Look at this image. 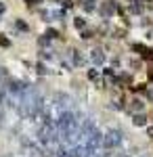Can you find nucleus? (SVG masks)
Returning a JSON list of instances; mask_svg holds the SVG:
<instances>
[{
  "label": "nucleus",
  "instance_id": "1",
  "mask_svg": "<svg viewBox=\"0 0 153 157\" xmlns=\"http://www.w3.org/2000/svg\"><path fill=\"white\" fill-rule=\"evenodd\" d=\"M122 143V132L120 130H109V132L103 134V147L109 149V151H116Z\"/></svg>",
  "mask_w": 153,
  "mask_h": 157
},
{
  "label": "nucleus",
  "instance_id": "2",
  "mask_svg": "<svg viewBox=\"0 0 153 157\" xmlns=\"http://www.w3.org/2000/svg\"><path fill=\"white\" fill-rule=\"evenodd\" d=\"M120 11V6H118V2L116 0H105V2H101V6H99V13H101V17L103 19H111L113 15H118Z\"/></svg>",
  "mask_w": 153,
  "mask_h": 157
},
{
  "label": "nucleus",
  "instance_id": "3",
  "mask_svg": "<svg viewBox=\"0 0 153 157\" xmlns=\"http://www.w3.org/2000/svg\"><path fill=\"white\" fill-rule=\"evenodd\" d=\"M90 61H92L94 65L99 67V65H103L107 61V55H105V50L101 48V46H96V48H92L90 50Z\"/></svg>",
  "mask_w": 153,
  "mask_h": 157
},
{
  "label": "nucleus",
  "instance_id": "4",
  "mask_svg": "<svg viewBox=\"0 0 153 157\" xmlns=\"http://www.w3.org/2000/svg\"><path fill=\"white\" fill-rule=\"evenodd\" d=\"M69 57H71V65H73V67H84V63H86V59H84L82 50H78V48H71V50H69Z\"/></svg>",
  "mask_w": 153,
  "mask_h": 157
},
{
  "label": "nucleus",
  "instance_id": "5",
  "mask_svg": "<svg viewBox=\"0 0 153 157\" xmlns=\"http://www.w3.org/2000/svg\"><path fill=\"white\" fill-rule=\"evenodd\" d=\"M128 109L132 111V115H134V113H143V109H145V103H143V98H139V97H132V98H130V105H128Z\"/></svg>",
  "mask_w": 153,
  "mask_h": 157
},
{
  "label": "nucleus",
  "instance_id": "6",
  "mask_svg": "<svg viewBox=\"0 0 153 157\" xmlns=\"http://www.w3.org/2000/svg\"><path fill=\"white\" fill-rule=\"evenodd\" d=\"M147 121H149V117H147L145 113H134V115H132V124H134V126H139V128H145V126H147Z\"/></svg>",
  "mask_w": 153,
  "mask_h": 157
},
{
  "label": "nucleus",
  "instance_id": "7",
  "mask_svg": "<svg viewBox=\"0 0 153 157\" xmlns=\"http://www.w3.org/2000/svg\"><path fill=\"white\" fill-rule=\"evenodd\" d=\"M143 9H145V6H143V0H132L128 4V11L132 13V15H141Z\"/></svg>",
  "mask_w": 153,
  "mask_h": 157
},
{
  "label": "nucleus",
  "instance_id": "8",
  "mask_svg": "<svg viewBox=\"0 0 153 157\" xmlns=\"http://www.w3.org/2000/svg\"><path fill=\"white\" fill-rule=\"evenodd\" d=\"M109 36L113 38V40H122V38H126V27H113V29L109 32Z\"/></svg>",
  "mask_w": 153,
  "mask_h": 157
},
{
  "label": "nucleus",
  "instance_id": "9",
  "mask_svg": "<svg viewBox=\"0 0 153 157\" xmlns=\"http://www.w3.org/2000/svg\"><path fill=\"white\" fill-rule=\"evenodd\" d=\"M86 75H88L90 82H99V80H101V71H99V69H88Z\"/></svg>",
  "mask_w": 153,
  "mask_h": 157
},
{
  "label": "nucleus",
  "instance_id": "10",
  "mask_svg": "<svg viewBox=\"0 0 153 157\" xmlns=\"http://www.w3.org/2000/svg\"><path fill=\"white\" fill-rule=\"evenodd\" d=\"M44 36H46L48 40H50V42H53V40H57V38H59V32H57V29H55V27H48L46 32H44Z\"/></svg>",
  "mask_w": 153,
  "mask_h": 157
},
{
  "label": "nucleus",
  "instance_id": "11",
  "mask_svg": "<svg viewBox=\"0 0 153 157\" xmlns=\"http://www.w3.org/2000/svg\"><path fill=\"white\" fill-rule=\"evenodd\" d=\"M73 25H76V29H86V19H82V17H73Z\"/></svg>",
  "mask_w": 153,
  "mask_h": 157
},
{
  "label": "nucleus",
  "instance_id": "12",
  "mask_svg": "<svg viewBox=\"0 0 153 157\" xmlns=\"http://www.w3.org/2000/svg\"><path fill=\"white\" fill-rule=\"evenodd\" d=\"M130 69H132V71H141L143 69V61L141 59H132L130 61Z\"/></svg>",
  "mask_w": 153,
  "mask_h": 157
},
{
  "label": "nucleus",
  "instance_id": "13",
  "mask_svg": "<svg viewBox=\"0 0 153 157\" xmlns=\"http://www.w3.org/2000/svg\"><path fill=\"white\" fill-rule=\"evenodd\" d=\"M94 2H96V0H82L84 11H86V13H92L94 11Z\"/></svg>",
  "mask_w": 153,
  "mask_h": 157
},
{
  "label": "nucleus",
  "instance_id": "14",
  "mask_svg": "<svg viewBox=\"0 0 153 157\" xmlns=\"http://www.w3.org/2000/svg\"><path fill=\"white\" fill-rule=\"evenodd\" d=\"M80 38H82V40H92L94 32L92 29H82V32H80Z\"/></svg>",
  "mask_w": 153,
  "mask_h": 157
},
{
  "label": "nucleus",
  "instance_id": "15",
  "mask_svg": "<svg viewBox=\"0 0 153 157\" xmlns=\"http://www.w3.org/2000/svg\"><path fill=\"white\" fill-rule=\"evenodd\" d=\"M15 27H19L21 32H27V25H25L23 21H21V19H17V21H15Z\"/></svg>",
  "mask_w": 153,
  "mask_h": 157
},
{
  "label": "nucleus",
  "instance_id": "16",
  "mask_svg": "<svg viewBox=\"0 0 153 157\" xmlns=\"http://www.w3.org/2000/svg\"><path fill=\"white\" fill-rule=\"evenodd\" d=\"M9 44H11V42H9L6 38H4L2 34H0V46H9Z\"/></svg>",
  "mask_w": 153,
  "mask_h": 157
},
{
  "label": "nucleus",
  "instance_id": "17",
  "mask_svg": "<svg viewBox=\"0 0 153 157\" xmlns=\"http://www.w3.org/2000/svg\"><path fill=\"white\" fill-rule=\"evenodd\" d=\"M40 2H42V0H25L27 6H34V4H40Z\"/></svg>",
  "mask_w": 153,
  "mask_h": 157
},
{
  "label": "nucleus",
  "instance_id": "18",
  "mask_svg": "<svg viewBox=\"0 0 153 157\" xmlns=\"http://www.w3.org/2000/svg\"><path fill=\"white\" fill-rule=\"evenodd\" d=\"M147 136L153 140V126H147Z\"/></svg>",
  "mask_w": 153,
  "mask_h": 157
},
{
  "label": "nucleus",
  "instance_id": "19",
  "mask_svg": "<svg viewBox=\"0 0 153 157\" xmlns=\"http://www.w3.org/2000/svg\"><path fill=\"white\" fill-rule=\"evenodd\" d=\"M38 73H46V67L42 63H38Z\"/></svg>",
  "mask_w": 153,
  "mask_h": 157
},
{
  "label": "nucleus",
  "instance_id": "20",
  "mask_svg": "<svg viewBox=\"0 0 153 157\" xmlns=\"http://www.w3.org/2000/svg\"><path fill=\"white\" fill-rule=\"evenodd\" d=\"M111 65H118V67H120V59H118V57H113V59H111Z\"/></svg>",
  "mask_w": 153,
  "mask_h": 157
},
{
  "label": "nucleus",
  "instance_id": "21",
  "mask_svg": "<svg viewBox=\"0 0 153 157\" xmlns=\"http://www.w3.org/2000/svg\"><path fill=\"white\" fill-rule=\"evenodd\" d=\"M4 11H6V6H4V2H0V15H2Z\"/></svg>",
  "mask_w": 153,
  "mask_h": 157
},
{
  "label": "nucleus",
  "instance_id": "22",
  "mask_svg": "<svg viewBox=\"0 0 153 157\" xmlns=\"http://www.w3.org/2000/svg\"><path fill=\"white\" fill-rule=\"evenodd\" d=\"M57 2H61V4H65V2H67V0H57Z\"/></svg>",
  "mask_w": 153,
  "mask_h": 157
},
{
  "label": "nucleus",
  "instance_id": "23",
  "mask_svg": "<svg viewBox=\"0 0 153 157\" xmlns=\"http://www.w3.org/2000/svg\"><path fill=\"white\" fill-rule=\"evenodd\" d=\"M151 63H153V55H151Z\"/></svg>",
  "mask_w": 153,
  "mask_h": 157
},
{
  "label": "nucleus",
  "instance_id": "24",
  "mask_svg": "<svg viewBox=\"0 0 153 157\" xmlns=\"http://www.w3.org/2000/svg\"><path fill=\"white\" fill-rule=\"evenodd\" d=\"M143 2H147V0H143Z\"/></svg>",
  "mask_w": 153,
  "mask_h": 157
}]
</instances>
